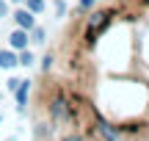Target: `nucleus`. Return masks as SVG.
I'll use <instances>...</instances> for the list:
<instances>
[{
  "instance_id": "obj_1",
  "label": "nucleus",
  "mask_w": 149,
  "mask_h": 141,
  "mask_svg": "<svg viewBox=\"0 0 149 141\" xmlns=\"http://www.w3.org/2000/svg\"><path fill=\"white\" fill-rule=\"evenodd\" d=\"M77 111L80 108H74L69 100H66L64 91H58L53 100H50V116H53L55 122H74L77 119Z\"/></svg>"
},
{
  "instance_id": "obj_10",
  "label": "nucleus",
  "mask_w": 149,
  "mask_h": 141,
  "mask_svg": "<svg viewBox=\"0 0 149 141\" xmlns=\"http://www.w3.org/2000/svg\"><path fill=\"white\" fill-rule=\"evenodd\" d=\"M33 42H44V31H42V28L33 31Z\"/></svg>"
},
{
  "instance_id": "obj_11",
  "label": "nucleus",
  "mask_w": 149,
  "mask_h": 141,
  "mask_svg": "<svg viewBox=\"0 0 149 141\" xmlns=\"http://www.w3.org/2000/svg\"><path fill=\"white\" fill-rule=\"evenodd\" d=\"M91 6H97V0H80V8H91Z\"/></svg>"
},
{
  "instance_id": "obj_6",
  "label": "nucleus",
  "mask_w": 149,
  "mask_h": 141,
  "mask_svg": "<svg viewBox=\"0 0 149 141\" xmlns=\"http://www.w3.org/2000/svg\"><path fill=\"white\" fill-rule=\"evenodd\" d=\"M14 64H17L14 53H6V50H0V69H11Z\"/></svg>"
},
{
  "instance_id": "obj_4",
  "label": "nucleus",
  "mask_w": 149,
  "mask_h": 141,
  "mask_svg": "<svg viewBox=\"0 0 149 141\" xmlns=\"http://www.w3.org/2000/svg\"><path fill=\"white\" fill-rule=\"evenodd\" d=\"M14 91H17V103H19V114H25V100H28V80H19V86H17Z\"/></svg>"
},
{
  "instance_id": "obj_9",
  "label": "nucleus",
  "mask_w": 149,
  "mask_h": 141,
  "mask_svg": "<svg viewBox=\"0 0 149 141\" xmlns=\"http://www.w3.org/2000/svg\"><path fill=\"white\" fill-rule=\"evenodd\" d=\"M53 61H55V58H53V55L47 53V55H44V64H42V69H44V72H50V66H53Z\"/></svg>"
},
{
  "instance_id": "obj_5",
  "label": "nucleus",
  "mask_w": 149,
  "mask_h": 141,
  "mask_svg": "<svg viewBox=\"0 0 149 141\" xmlns=\"http://www.w3.org/2000/svg\"><path fill=\"white\" fill-rule=\"evenodd\" d=\"M25 44H28V33H25V31H14V33H11V47L22 50Z\"/></svg>"
},
{
  "instance_id": "obj_13",
  "label": "nucleus",
  "mask_w": 149,
  "mask_h": 141,
  "mask_svg": "<svg viewBox=\"0 0 149 141\" xmlns=\"http://www.w3.org/2000/svg\"><path fill=\"white\" fill-rule=\"evenodd\" d=\"M6 14V3H0V17H3Z\"/></svg>"
},
{
  "instance_id": "obj_8",
  "label": "nucleus",
  "mask_w": 149,
  "mask_h": 141,
  "mask_svg": "<svg viewBox=\"0 0 149 141\" xmlns=\"http://www.w3.org/2000/svg\"><path fill=\"white\" fill-rule=\"evenodd\" d=\"M17 64H22V66H31V64H33V55H31V53L25 50V53H22L19 58H17Z\"/></svg>"
},
{
  "instance_id": "obj_15",
  "label": "nucleus",
  "mask_w": 149,
  "mask_h": 141,
  "mask_svg": "<svg viewBox=\"0 0 149 141\" xmlns=\"http://www.w3.org/2000/svg\"><path fill=\"white\" fill-rule=\"evenodd\" d=\"M144 3H146V6H149V0H144Z\"/></svg>"
},
{
  "instance_id": "obj_14",
  "label": "nucleus",
  "mask_w": 149,
  "mask_h": 141,
  "mask_svg": "<svg viewBox=\"0 0 149 141\" xmlns=\"http://www.w3.org/2000/svg\"><path fill=\"white\" fill-rule=\"evenodd\" d=\"M14 3H22V0H14Z\"/></svg>"
},
{
  "instance_id": "obj_2",
  "label": "nucleus",
  "mask_w": 149,
  "mask_h": 141,
  "mask_svg": "<svg viewBox=\"0 0 149 141\" xmlns=\"http://www.w3.org/2000/svg\"><path fill=\"white\" fill-rule=\"evenodd\" d=\"M91 116H94V122H97V127H94V133L100 138H105V141H119V136H122V130H116V127H111L105 119L100 116V111H91Z\"/></svg>"
},
{
  "instance_id": "obj_7",
  "label": "nucleus",
  "mask_w": 149,
  "mask_h": 141,
  "mask_svg": "<svg viewBox=\"0 0 149 141\" xmlns=\"http://www.w3.org/2000/svg\"><path fill=\"white\" fill-rule=\"evenodd\" d=\"M42 8H44V3H42V0H28V11H33V14H39Z\"/></svg>"
},
{
  "instance_id": "obj_12",
  "label": "nucleus",
  "mask_w": 149,
  "mask_h": 141,
  "mask_svg": "<svg viewBox=\"0 0 149 141\" xmlns=\"http://www.w3.org/2000/svg\"><path fill=\"white\" fill-rule=\"evenodd\" d=\"M64 141H86V138H83V136H77V133H74V136H66Z\"/></svg>"
},
{
  "instance_id": "obj_3",
  "label": "nucleus",
  "mask_w": 149,
  "mask_h": 141,
  "mask_svg": "<svg viewBox=\"0 0 149 141\" xmlns=\"http://www.w3.org/2000/svg\"><path fill=\"white\" fill-rule=\"evenodd\" d=\"M17 25L22 28V31H33V11H28V8H22V11H17Z\"/></svg>"
}]
</instances>
